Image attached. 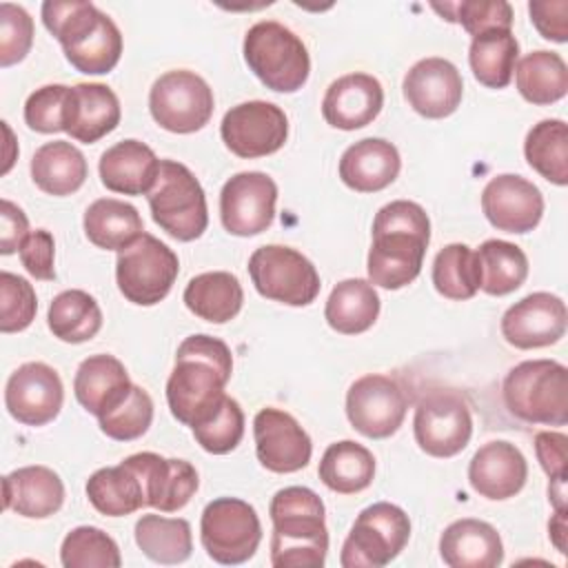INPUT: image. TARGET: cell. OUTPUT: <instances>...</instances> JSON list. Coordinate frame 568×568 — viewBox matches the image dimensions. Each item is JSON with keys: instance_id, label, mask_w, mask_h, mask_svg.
Returning a JSON list of instances; mask_svg holds the SVG:
<instances>
[{"instance_id": "obj_1", "label": "cell", "mask_w": 568, "mask_h": 568, "mask_svg": "<svg viewBox=\"0 0 568 568\" xmlns=\"http://www.w3.org/2000/svg\"><path fill=\"white\" fill-rule=\"evenodd\" d=\"M271 564L275 568H322L328 552L324 501L304 486H288L273 495Z\"/></svg>"}, {"instance_id": "obj_2", "label": "cell", "mask_w": 568, "mask_h": 568, "mask_svg": "<svg viewBox=\"0 0 568 568\" xmlns=\"http://www.w3.org/2000/svg\"><path fill=\"white\" fill-rule=\"evenodd\" d=\"M510 415L526 424L564 426L568 422V368L555 359H526L501 384Z\"/></svg>"}, {"instance_id": "obj_3", "label": "cell", "mask_w": 568, "mask_h": 568, "mask_svg": "<svg viewBox=\"0 0 568 568\" xmlns=\"http://www.w3.org/2000/svg\"><path fill=\"white\" fill-rule=\"evenodd\" d=\"M244 60L260 82L277 93L300 91L311 73L306 44L275 20L255 22L244 36Z\"/></svg>"}, {"instance_id": "obj_4", "label": "cell", "mask_w": 568, "mask_h": 568, "mask_svg": "<svg viewBox=\"0 0 568 568\" xmlns=\"http://www.w3.org/2000/svg\"><path fill=\"white\" fill-rule=\"evenodd\" d=\"M146 200L153 222L180 242L197 240L209 226L204 189L182 162L160 160V173Z\"/></svg>"}, {"instance_id": "obj_5", "label": "cell", "mask_w": 568, "mask_h": 568, "mask_svg": "<svg viewBox=\"0 0 568 568\" xmlns=\"http://www.w3.org/2000/svg\"><path fill=\"white\" fill-rule=\"evenodd\" d=\"M410 519L388 501L366 506L342 544L339 564L344 568H382L390 564L408 544Z\"/></svg>"}, {"instance_id": "obj_6", "label": "cell", "mask_w": 568, "mask_h": 568, "mask_svg": "<svg viewBox=\"0 0 568 568\" xmlns=\"http://www.w3.org/2000/svg\"><path fill=\"white\" fill-rule=\"evenodd\" d=\"M248 275L262 297L286 306H308L322 288L313 262L300 251L282 244L255 248L248 257Z\"/></svg>"}, {"instance_id": "obj_7", "label": "cell", "mask_w": 568, "mask_h": 568, "mask_svg": "<svg viewBox=\"0 0 568 568\" xmlns=\"http://www.w3.org/2000/svg\"><path fill=\"white\" fill-rule=\"evenodd\" d=\"M178 273V255L151 233H142L133 244L118 251V288L138 306H153L162 302L169 295Z\"/></svg>"}, {"instance_id": "obj_8", "label": "cell", "mask_w": 568, "mask_h": 568, "mask_svg": "<svg viewBox=\"0 0 568 568\" xmlns=\"http://www.w3.org/2000/svg\"><path fill=\"white\" fill-rule=\"evenodd\" d=\"M200 539L213 561L237 566L255 555L262 541V524L248 501L217 497L202 510Z\"/></svg>"}, {"instance_id": "obj_9", "label": "cell", "mask_w": 568, "mask_h": 568, "mask_svg": "<svg viewBox=\"0 0 568 568\" xmlns=\"http://www.w3.org/2000/svg\"><path fill=\"white\" fill-rule=\"evenodd\" d=\"M213 91L202 75L189 69L162 73L149 91L153 120L171 133H195L213 115Z\"/></svg>"}, {"instance_id": "obj_10", "label": "cell", "mask_w": 568, "mask_h": 568, "mask_svg": "<svg viewBox=\"0 0 568 568\" xmlns=\"http://www.w3.org/2000/svg\"><path fill=\"white\" fill-rule=\"evenodd\" d=\"M413 433L417 446L430 457H455L473 435L470 408L453 390H430L415 408Z\"/></svg>"}, {"instance_id": "obj_11", "label": "cell", "mask_w": 568, "mask_h": 568, "mask_svg": "<svg viewBox=\"0 0 568 568\" xmlns=\"http://www.w3.org/2000/svg\"><path fill=\"white\" fill-rule=\"evenodd\" d=\"M222 142L244 160L280 151L288 138L286 113L266 100H248L231 106L220 124Z\"/></svg>"}, {"instance_id": "obj_12", "label": "cell", "mask_w": 568, "mask_h": 568, "mask_svg": "<svg viewBox=\"0 0 568 568\" xmlns=\"http://www.w3.org/2000/svg\"><path fill=\"white\" fill-rule=\"evenodd\" d=\"M408 399L397 379L379 373L355 379L346 393V417L368 439L395 435L406 417Z\"/></svg>"}, {"instance_id": "obj_13", "label": "cell", "mask_w": 568, "mask_h": 568, "mask_svg": "<svg viewBox=\"0 0 568 568\" xmlns=\"http://www.w3.org/2000/svg\"><path fill=\"white\" fill-rule=\"evenodd\" d=\"M277 184L262 171H242L229 178L220 193V217L224 229L237 237L266 231L275 217Z\"/></svg>"}, {"instance_id": "obj_14", "label": "cell", "mask_w": 568, "mask_h": 568, "mask_svg": "<svg viewBox=\"0 0 568 568\" xmlns=\"http://www.w3.org/2000/svg\"><path fill=\"white\" fill-rule=\"evenodd\" d=\"M229 379L231 377L211 362L200 357H175V368L166 379L171 415L193 428L224 399V386Z\"/></svg>"}, {"instance_id": "obj_15", "label": "cell", "mask_w": 568, "mask_h": 568, "mask_svg": "<svg viewBox=\"0 0 568 568\" xmlns=\"http://www.w3.org/2000/svg\"><path fill=\"white\" fill-rule=\"evenodd\" d=\"M62 402V379L58 371L44 362H27L7 379L4 406L9 415L24 426H44L53 422Z\"/></svg>"}, {"instance_id": "obj_16", "label": "cell", "mask_w": 568, "mask_h": 568, "mask_svg": "<svg viewBox=\"0 0 568 568\" xmlns=\"http://www.w3.org/2000/svg\"><path fill=\"white\" fill-rule=\"evenodd\" d=\"M253 437L257 459L271 473H297L311 462V437L286 410L273 406L262 408L253 417Z\"/></svg>"}, {"instance_id": "obj_17", "label": "cell", "mask_w": 568, "mask_h": 568, "mask_svg": "<svg viewBox=\"0 0 568 568\" xmlns=\"http://www.w3.org/2000/svg\"><path fill=\"white\" fill-rule=\"evenodd\" d=\"M566 302L546 291L521 297L501 317L504 339L521 351L557 344L566 335Z\"/></svg>"}, {"instance_id": "obj_18", "label": "cell", "mask_w": 568, "mask_h": 568, "mask_svg": "<svg viewBox=\"0 0 568 568\" xmlns=\"http://www.w3.org/2000/svg\"><path fill=\"white\" fill-rule=\"evenodd\" d=\"M408 106L428 120H442L457 111L464 95V80L446 58H424L415 62L402 82Z\"/></svg>"}, {"instance_id": "obj_19", "label": "cell", "mask_w": 568, "mask_h": 568, "mask_svg": "<svg viewBox=\"0 0 568 568\" xmlns=\"http://www.w3.org/2000/svg\"><path fill=\"white\" fill-rule=\"evenodd\" d=\"M481 211L497 231L521 235L541 222L544 195L530 180L501 173L484 186Z\"/></svg>"}, {"instance_id": "obj_20", "label": "cell", "mask_w": 568, "mask_h": 568, "mask_svg": "<svg viewBox=\"0 0 568 568\" xmlns=\"http://www.w3.org/2000/svg\"><path fill=\"white\" fill-rule=\"evenodd\" d=\"M142 479L146 504L160 513H175L195 495L200 479L186 459H166L158 453H135L124 459Z\"/></svg>"}, {"instance_id": "obj_21", "label": "cell", "mask_w": 568, "mask_h": 568, "mask_svg": "<svg viewBox=\"0 0 568 568\" xmlns=\"http://www.w3.org/2000/svg\"><path fill=\"white\" fill-rule=\"evenodd\" d=\"M428 240L406 231L373 233L366 271L373 286L397 291L408 286L422 271Z\"/></svg>"}, {"instance_id": "obj_22", "label": "cell", "mask_w": 568, "mask_h": 568, "mask_svg": "<svg viewBox=\"0 0 568 568\" xmlns=\"http://www.w3.org/2000/svg\"><path fill=\"white\" fill-rule=\"evenodd\" d=\"M384 106V89L371 73L333 80L322 98V115L333 129L355 131L371 124Z\"/></svg>"}, {"instance_id": "obj_23", "label": "cell", "mask_w": 568, "mask_h": 568, "mask_svg": "<svg viewBox=\"0 0 568 568\" xmlns=\"http://www.w3.org/2000/svg\"><path fill=\"white\" fill-rule=\"evenodd\" d=\"M528 479L524 453L504 439L484 444L468 464V481L486 499L501 501L515 497Z\"/></svg>"}, {"instance_id": "obj_24", "label": "cell", "mask_w": 568, "mask_h": 568, "mask_svg": "<svg viewBox=\"0 0 568 568\" xmlns=\"http://www.w3.org/2000/svg\"><path fill=\"white\" fill-rule=\"evenodd\" d=\"M122 111L118 95L100 82L69 87L64 106V131L84 144H93L120 124Z\"/></svg>"}, {"instance_id": "obj_25", "label": "cell", "mask_w": 568, "mask_h": 568, "mask_svg": "<svg viewBox=\"0 0 568 568\" xmlns=\"http://www.w3.org/2000/svg\"><path fill=\"white\" fill-rule=\"evenodd\" d=\"M64 501L60 475L47 466H24L2 479V506L29 519L55 515Z\"/></svg>"}, {"instance_id": "obj_26", "label": "cell", "mask_w": 568, "mask_h": 568, "mask_svg": "<svg viewBox=\"0 0 568 568\" xmlns=\"http://www.w3.org/2000/svg\"><path fill=\"white\" fill-rule=\"evenodd\" d=\"M399 169L402 160L393 142L364 138L342 153L339 180L357 193H375L393 184Z\"/></svg>"}, {"instance_id": "obj_27", "label": "cell", "mask_w": 568, "mask_h": 568, "mask_svg": "<svg viewBox=\"0 0 568 568\" xmlns=\"http://www.w3.org/2000/svg\"><path fill=\"white\" fill-rule=\"evenodd\" d=\"M439 555L450 568H497L504 561V544L495 526L466 517L446 526Z\"/></svg>"}, {"instance_id": "obj_28", "label": "cell", "mask_w": 568, "mask_h": 568, "mask_svg": "<svg viewBox=\"0 0 568 568\" xmlns=\"http://www.w3.org/2000/svg\"><path fill=\"white\" fill-rule=\"evenodd\" d=\"M100 180L113 193L149 195L160 173V160L140 140H122L100 158Z\"/></svg>"}, {"instance_id": "obj_29", "label": "cell", "mask_w": 568, "mask_h": 568, "mask_svg": "<svg viewBox=\"0 0 568 568\" xmlns=\"http://www.w3.org/2000/svg\"><path fill=\"white\" fill-rule=\"evenodd\" d=\"M131 386L133 382L129 379L124 364L106 353L87 357L73 377L75 399L95 417L113 410L129 395Z\"/></svg>"}, {"instance_id": "obj_30", "label": "cell", "mask_w": 568, "mask_h": 568, "mask_svg": "<svg viewBox=\"0 0 568 568\" xmlns=\"http://www.w3.org/2000/svg\"><path fill=\"white\" fill-rule=\"evenodd\" d=\"M89 175L87 160L78 146L64 140L42 144L31 158L33 184L55 197L75 193Z\"/></svg>"}, {"instance_id": "obj_31", "label": "cell", "mask_w": 568, "mask_h": 568, "mask_svg": "<svg viewBox=\"0 0 568 568\" xmlns=\"http://www.w3.org/2000/svg\"><path fill=\"white\" fill-rule=\"evenodd\" d=\"M379 315V295L368 280L348 277L333 286L326 306V324L342 335H357L368 331Z\"/></svg>"}, {"instance_id": "obj_32", "label": "cell", "mask_w": 568, "mask_h": 568, "mask_svg": "<svg viewBox=\"0 0 568 568\" xmlns=\"http://www.w3.org/2000/svg\"><path fill=\"white\" fill-rule=\"evenodd\" d=\"M182 300L195 317L211 324H224L240 313L244 291L233 273L211 271L189 280Z\"/></svg>"}, {"instance_id": "obj_33", "label": "cell", "mask_w": 568, "mask_h": 568, "mask_svg": "<svg viewBox=\"0 0 568 568\" xmlns=\"http://www.w3.org/2000/svg\"><path fill=\"white\" fill-rule=\"evenodd\" d=\"M87 497L106 517H124L149 506L140 475L124 459L118 466L95 470L87 481Z\"/></svg>"}, {"instance_id": "obj_34", "label": "cell", "mask_w": 568, "mask_h": 568, "mask_svg": "<svg viewBox=\"0 0 568 568\" xmlns=\"http://www.w3.org/2000/svg\"><path fill=\"white\" fill-rule=\"evenodd\" d=\"M84 233L98 248L122 251L144 233V226L133 204L115 197H100L84 211Z\"/></svg>"}, {"instance_id": "obj_35", "label": "cell", "mask_w": 568, "mask_h": 568, "mask_svg": "<svg viewBox=\"0 0 568 568\" xmlns=\"http://www.w3.org/2000/svg\"><path fill=\"white\" fill-rule=\"evenodd\" d=\"M317 475L328 490L355 495L373 484L375 457L366 446L353 439H342L324 450Z\"/></svg>"}, {"instance_id": "obj_36", "label": "cell", "mask_w": 568, "mask_h": 568, "mask_svg": "<svg viewBox=\"0 0 568 568\" xmlns=\"http://www.w3.org/2000/svg\"><path fill=\"white\" fill-rule=\"evenodd\" d=\"M519 58V42L510 29H490L470 40L468 62L479 84L504 89L510 84Z\"/></svg>"}, {"instance_id": "obj_37", "label": "cell", "mask_w": 568, "mask_h": 568, "mask_svg": "<svg viewBox=\"0 0 568 568\" xmlns=\"http://www.w3.org/2000/svg\"><path fill=\"white\" fill-rule=\"evenodd\" d=\"M515 84L530 104H552L568 93V67L555 51H530L515 64Z\"/></svg>"}, {"instance_id": "obj_38", "label": "cell", "mask_w": 568, "mask_h": 568, "mask_svg": "<svg viewBox=\"0 0 568 568\" xmlns=\"http://www.w3.org/2000/svg\"><path fill=\"white\" fill-rule=\"evenodd\" d=\"M47 324L60 342L82 344L95 337L102 328V311L93 295L80 288H69L53 297Z\"/></svg>"}, {"instance_id": "obj_39", "label": "cell", "mask_w": 568, "mask_h": 568, "mask_svg": "<svg viewBox=\"0 0 568 568\" xmlns=\"http://www.w3.org/2000/svg\"><path fill=\"white\" fill-rule=\"evenodd\" d=\"M135 544L155 564H182L191 557V524L182 517L142 515L135 521Z\"/></svg>"}, {"instance_id": "obj_40", "label": "cell", "mask_w": 568, "mask_h": 568, "mask_svg": "<svg viewBox=\"0 0 568 568\" xmlns=\"http://www.w3.org/2000/svg\"><path fill=\"white\" fill-rule=\"evenodd\" d=\"M479 288L488 295H508L528 277L526 253L506 240H486L477 251Z\"/></svg>"}, {"instance_id": "obj_41", "label": "cell", "mask_w": 568, "mask_h": 568, "mask_svg": "<svg viewBox=\"0 0 568 568\" xmlns=\"http://www.w3.org/2000/svg\"><path fill=\"white\" fill-rule=\"evenodd\" d=\"M528 164L557 186L568 184V126L559 118L537 122L524 142Z\"/></svg>"}, {"instance_id": "obj_42", "label": "cell", "mask_w": 568, "mask_h": 568, "mask_svg": "<svg viewBox=\"0 0 568 568\" xmlns=\"http://www.w3.org/2000/svg\"><path fill=\"white\" fill-rule=\"evenodd\" d=\"M64 55L80 73H109L120 62L122 33L118 24L104 11H100L95 24L82 38L64 47Z\"/></svg>"}, {"instance_id": "obj_43", "label": "cell", "mask_w": 568, "mask_h": 568, "mask_svg": "<svg viewBox=\"0 0 568 568\" xmlns=\"http://www.w3.org/2000/svg\"><path fill=\"white\" fill-rule=\"evenodd\" d=\"M433 284L435 291L446 300H470L479 291V266L475 251L462 242L444 246L433 262Z\"/></svg>"}, {"instance_id": "obj_44", "label": "cell", "mask_w": 568, "mask_h": 568, "mask_svg": "<svg viewBox=\"0 0 568 568\" xmlns=\"http://www.w3.org/2000/svg\"><path fill=\"white\" fill-rule=\"evenodd\" d=\"M60 561L64 568H118L122 557L115 539L104 530L78 526L62 539Z\"/></svg>"}, {"instance_id": "obj_45", "label": "cell", "mask_w": 568, "mask_h": 568, "mask_svg": "<svg viewBox=\"0 0 568 568\" xmlns=\"http://www.w3.org/2000/svg\"><path fill=\"white\" fill-rule=\"evenodd\" d=\"M195 442L211 455H226L237 448L244 437V413L242 406L224 395V399L193 428Z\"/></svg>"}, {"instance_id": "obj_46", "label": "cell", "mask_w": 568, "mask_h": 568, "mask_svg": "<svg viewBox=\"0 0 568 568\" xmlns=\"http://www.w3.org/2000/svg\"><path fill=\"white\" fill-rule=\"evenodd\" d=\"M98 422L106 437L115 442H133L142 437L153 422V399L142 386L133 384L129 395L113 410L98 417Z\"/></svg>"}, {"instance_id": "obj_47", "label": "cell", "mask_w": 568, "mask_h": 568, "mask_svg": "<svg viewBox=\"0 0 568 568\" xmlns=\"http://www.w3.org/2000/svg\"><path fill=\"white\" fill-rule=\"evenodd\" d=\"M40 13L47 31L64 49L95 24L100 9L93 2L84 0H47L42 2Z\"/></svg>"}, {"instance_id": "obj_48", "label": "cell", "mask_w": 568, "mask_h": 568, "mask_svg": "<svg viewBox=\"0 0 568 568\" xmlns=\"http://www.w3.org/2000/svg\"><path fill=\"white\" fill-rule=\"evenodd\" d=\"M448 22H459L473 38L490 29L513 27V7L504 0H464L455 4H433Z\"/></svg>"}, {"instance_id": "obj_49", "label": "cell", "mask_w": 568, "mask_h": 568, "mask_svg": "<svg viewBox=\"0 0 568 568\" xmlns=\"http://www.w3.org/2000/svg\"><path fill=\"white\" fill-rule=\"evenodd\" d=\"M38 311L33 286L9 271L0 273V331L18 333L24 331Z\"/></svg>"}, {"instance_id": "obj_50", "label": "cell", "mask_w": 568, "mask_h": 568, "mask_svg": "<svg viewBox=\"0 0 568 568\" xmlns=\"http://www.w3.org/2000/svg\"><path fill=\"white\" fill-rule=\"evenodd\" d=\"M33 44V20L13 2H0V67L7 69L27 58Z\"/></svg>"}, {"instance_id": "obj_51", "label": "cell", "mask_w": 568, "mask_h": 568, "mask_svg": "<svg viewBox=\"0 0 568 568\" xmlns=\"http://www.w3.org/2000/svg\"><path fill=\"white\" fill-rule=\"evenodd\" d=\"M67 93H69V87L64 84H44L36 89L24 102L27 126L38 133L64 131Z\"/></svg>"}, {"instance_id": "obj_52", "label": "cell", "mask_w": 568, "mask_h": 568, "mask_svg": "<svg viewBox=\"0 0 568 568\" xmlns=\"http://www.w3.org/2000/svg\"><path fill=\"white\" fill-rule=\"evenodd\" d=\"M384 231H406L430 242V220L426 211L410 200H395L377 211L373 220V233Z\"/></svg>"}, {"instance_id": "obj_53", "label": "cell", "mask_w": 568, "mask_h": 568, "mask_svg": "<svg viewBox=\"0 0 568 568\" xmlns=\"http://www.w3.org/2000/svg\"><path fill=\"white\" fill-rule=\"evenodd\" d=\"M20 262L27 268V273L36 280L51 282L55 280V266H53V255H55V242L53 235L47 229H36L31 231L24 242L18 248Z\"/></svg>"}, {"instance_id": "obj_54", "label": "cell", "mask_w": 568, "mask_h": 568, "mask_svg": "<svg viewBox=\"0 0 568 568\" xmlns=\"http://www.w3.org/2000/svg\"><path fill=\"white\" fill-rule=\"evenodd\" d=\"M568 437L564 433L541 430L535 435V453L550 484H566L568 477Z\"/></svg>"}, {"instance_id": "obj_55", "label": "cell", "mask_w": 568, "mask_h": 568, "mask_svg": "<svg viewBox=\"0 0 568 568\" xmlns=\"http://www.w3.org/2000/svg\"><path fill=\"white\" fill-rule=\"evenodd\" d=\"M530 22L535 29L552 42L568 40V2L566 0H535L528 2Z\"/></svg>"}, {"instance_id": "obj_56", "label": "cell", "mask_w": 568, "mask_h": 568, "mask_svg": "<svg viewBox=\"0 0 568 568\" xmlns=\"http://www.w3.org/2000/svg\"><path fill=\"white\" fill-rule=\"evenodd\" d=\"M175 357H200L204 362H211L213 366H217L226 377H231L233 373V357H231V348L211 335L197 333V335H189L180 346Z\"/></svg>"}, {"instance_id": "obj_57", "label": "cell", "mask_w": 568, "mask_h": 568, "mask_svg": "<svg viewBox=\"0 0 568 568\" xmlns=\"http://www.w3.org/2000/svg\"><path fill=\"white\" fill-rule=\"evenodd\" d=\"M29 220L24 211L11 200L0 202V253L11 255L20 248L24 237L29 235Z\"/></svg>"}, {"instance_id": "obj_58", "label": "cell", "mask_w": 568, "mask_h": 568, "mask_svg": "<svg viewBox=\"0 0 568 568\" xmlns=\"http://www.w3.org/2000/svg\"><path fill=\"white\" fill-rule=\"evenodd\" d=\"M548 532H550V539L557 546V550L566 552V508L555 510V517L548 524Z\"/></svg>"}]
</instances>
